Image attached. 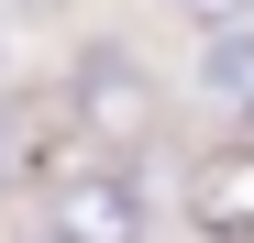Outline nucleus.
<instances>
[{"instance_id":"7ed1b4c3","label":"nucleus","mask_w":254,"mask_h":243,"mask_svg":"<svg viewBox=\"0 0 254 243\" xmlns=\"http://www.w3.org/2000/svg\"><path fill=\"white\" fill-rule=\"evenodd\" d=\"M89 155H77V122L56 100H22V111H0V177H22V188H56L77 177Z\"/></svg>"},{"instance_id":"f257e3e1","label":"nucleus","mask_w":254,"mask_h":243,"mask_svg":"<svg viewBox=\"0 0 254 243\" xmlns=\"http://www.w3.org/2000/svg\"><path fill=\"white\" fill-rule=\"evenodd\" d=\"M45 243H144V177L133 166H77L45 188Z\"/></svg>"},{"instance_id":"20e7f679","label":"nucleus","mask_w":254,"mask_h":243,"mask_svg":"<svg viewBox=\"0 0 254 243\" xmlns=\"http://www.w3.org/2000/svg\"><path fill=\"white\" fill-rule=\"evenodd\" d=\"M199 100L232 111V122H254V11H232V22L199 45Z\"/></svg>"},{"instance_id":"f03ea898","label":"nucleus","mask_w":254,"mask_h":243,"mask_svg":"<svg viewBox=\"0 0 254 243\" xmlns=\"http://www.w3.org/2000/svg\"><path fill=\"white\" fill-rule=\"evenodd\" d=\"M177 199H188V221H199L210 243H254V144H210V155H188Z\"/></svg>"}]
</instances>
